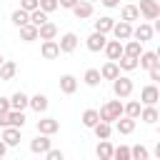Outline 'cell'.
Here are the masks:
<instances>
[{
    "label": "cell",
    "instance_id": "cell-1",
    "mask_svg": "<svg viewBox=\"0 0 160 160\" xmlns=\"http://www.w3.org/2000/svg\"><path fill=\"white\" fill-rule=\"evenodd\" d=\"M98 115H100V120H105V122H115V120L122 115V102H120V100H108V102L98 110Z\"/></svg>",
    "mask_w": 160,
    "mask_h": 160
},
{
    "label": "cell",
    "instance_id": "cell-2",
    "mask_svg": "<svg viewBox=\"0 0 160 160\" xmlns=\"http://www.w3.org/2000/svg\"><path fill=\"white\" fill-rule=\"evenodd\" d=\"M132 90H135V85H132V80H130L128 75H118V78L112 80V92H115L118 98H130Z\"/></svg>",
    "mask_w": 160,
    "mask_h": 160
},
{
    "label": "cell",
    "instance_id": "cell-3",
    "mask_svg": "<svg viewBox=\"0 0 160 160\" xmlns=\"http://www.w3.org/2000/svg\"><path fill=\"white\" fill-rule=\"evenodd\" d=\"M138 10H140V18H145V20H158L160 18V2L158 0H140Z\"/></svg>",
    "mask_w": 160,
    "mask_h": 160
},
{
    "label": "cell",
    "instance_id": "cell-4",
    "mask_svg": "<svg viewBox=\"0 0 160 160\" xmlns=\"http://www.w3.org/2000/svg\"><path fill=\"white\" fill-rule=\"evenodd\" d=\"M50 148H52V140H50V135H42V132H38V138H32V140H30V152H35V155H45Z\"/></svg>",
    "mask_w": 160,
    "mask_h": 160
},
{
    "label": "cell",
    "instance_id": "cell-5",
    "mask_svg": "<svg viewBox=\"0 0 160 160\" xmlns=\"http://www.w3.org/2000/svg\"><path fill=\"white\" fill-rule=\"evenodd\" d=\"M110 32L115 35V40L125 42V40H130V38H132V22L120 20V22H115V25H112V30H110Z\"/></svg>",
    "mask_w": 160,
    "mask_h": 160
},
{
    "label": "cell",
    "instance_id": "cell-6",
    "mask_svg": "<svg viewBox=\"0 0 160 160\" xmlns=\"http://www.w3.org/2000/svg\"><path fill=\"white\" fill-rule=\"evenodd\" d=\"M105 42H108V38H105L102 32H98V30H92V32L88 35V40H85V45H88L90 52H100V50L105 48Z\"/></svg>",
    "mask_w": 160,
    "mask_h": 160
},
{
    "label": "cell",
    "instance_id": "cell-7",
    "mask_svg": "<svg viewBox=\"0 0 160 160\" xmlns=\"http://www.w3.org/2000/svg\"><path fill=\"white\" fill-rule=\"evenodd\" d=\"M158 100H160V90L155 88V82H150V85H145L140 90V102L142 105H155Z\"/></svg>",
    "mask_w": 160,
    "mask_h": 160
},
{
    "label": "cell",
    "instance_id": "cell-8",
    "mask_svg": "<svg viewBox=\"0 0 160 160\" xmlns=\"http://www.w3.org/2000/svg\"><path fill=\"white\" fill-rule=\"evenodd\" d=\"M35 128H38V132H42V135H55V132L60 130V122H58L55 118H40V120L35 122Z\"/></svg>",
    "mask_w": 160,
    "mask_h": 160
},
{
    "label": "cell",
    "instance_id": "cell-9",
    "mask_svg": "<svg viewBox=\"0 0 160 160\" xmlns=\"http://www.w3.org/2000/svg\"><path fill=\"white\" fill-rule=\"evenodd\" d=\"M135 125H138V120H135V118H128V115H120V118L115 120V130H118L120 135H132V132H135Z\"/></svg>",
    "mask_w": 160,
    "mask_h": 160
},
{
    "label": "cell",
    "instance_id": "cell-10",
    "mask_svg": "<svg viewBox=\"0 0 160 160\" xmlns=\"http://www.w3.org/2000/svg\"><path fill=\"white\" fill-rule=\"evenodd\" d=\"M70 10H72V15H75L78 20H88V18H92V2H88V0H78Z\"/></svg>",
    "mask_w": 160,
    "mask_h": 160
},
{
    "label": "cell",
    "instance_id": "cell-11",
    "mask_svg": "<svg viewBox=\"0 0 160 160\" xmlns=\"http://www.w3.org/2000/svg\"><path fill=\"white\" fill-rule=\"evenodd\" d=\"M78 35L75 32H65L60 40H58V48H60V52H75L78 50Z\"/></svg>",
    "mask_w": 160,
    "mask_h": 160
},
{
    "label": "cell",
    "instance_id": "cell-12",
    "mask_svg": "<svg viewBox=\"0 0 160 160\" xmlns=\"http://www.w3.org/2000/svg\"><path fill=\"white\" fill-rule=\"evenodd\" d=\"M155 65H160V60H158V52H152V50H142V52L138 55V68H142V70H150V68H155Z\"/></svg>",
    "mask_w": 160,
    "mask_h": 160
},
{
    "label": "cell",
    "instance_id": "cell-13",
    "mask_svg": "<svg viewBox=\"0 0 160 160\" xmlns=\"http://www.w3.org/2000/svg\"><path fill=\"white\" fill-rule=\"evenodd\" d=\"M40 55H42L45 60H55V58H60L58 40H42V45H40Z\"/></svg>",
    "mask_w": 160,
    "mask_h": 160
},
{
    "label": "cell",
    "instance_id": "cell-14",
    "mask_svg": "<svg viewBox=\"0 0 160 160\" xmlns=\"http://www.w3.org/2000/svg\"><path fill=\"white\" fill-rule=\"evenodd\" d=\"M2 142H5L8 148H15V145H20V128L5 125V128H2Z\"/></svg>",
    "mask_w": 160,
    "mask_h": 160
},
{
    "label": "cell",
    "instance_id": "cell-15",
    "mask_svg": "<svg viewBox=\"0 0 160 160\" xmlns=\"http://www.w3.org/2000/svg\"><path fill=\"white\" fill-rule=\"evenodd\" d=\"M152 25L150 22H140L138 28H132V38L135 40H140V42H148V40H152Z\"/></svg>",
    "mask_w": 160,
    "mask_h": 160
},
{
    "label": "cell",
    "instance_id": "cell-16",
    "mask_svg": "<svg viewBox=\"0 0 160 160\" xmlns=\"http://www.w3.org/2000/svg\"><path fill=\"white\" fill-rule=\"evenodd\" d=\"M138 120H142V122H148V125H155L158 120H160V112H158V108L155 105H142L140 108V118Z\"/></svg>",
    "mask_w": 160,
    "mask_h": 160
},
{
    "label": "cell",
    "instance_id": "cell-17",
    "mask_svg": "<svg viewBox=\"0 0 160 160\" xmlns=\"http://www.w3.org/2000/svg\"><path fill=\"white\" fill-rule=\"evenodd\" d=\"M5 125H12V128H20L22 130V125H25V110H8L5 112Z\"/></svg>",
    "mask_w": 160,
    "mask_h": 160
},
{
    "label": "cell",
    "instance_id": "cell-18",
    "mask_svg": "<svg viewBox=\"0 0 160 160\" xmlns=\"http://www.w3.org/2000/svg\"><path fill=\"white\" fill-rule=\"evenodd\" d=\"M58 38V25L55 22H42L40 28H38V40H55Z\"/></svg>",
    "mask_w": 160,
    "mask_h": 160
},
{
    "label": "cell",
    "instance_id": "cell-19",
    "mask_svg": "<svg viewBox=\"0 0 160 160\" xmlns=\"http://www.w3.org/2000/svg\"><path fill=\"white\" fill-rule=\"evenodd\" d=\"M75 90H78V78H75V75H70V72L60 75V92H65V95H72Z\"/></svg>",
    "mask_w": 160,
    "mask_h": 160
},
{
    "label": "cell",
    "instance_id": "cell-20",
    "mask_svg": "<svg viewBox=\"0 0 160 160\" xmlns=\"http://www.w3.org/2000/svg\"><path fill=\"white\" fill-rule=\"evenodd\" d=\"M48 105H50V100H48V95H42V92H38V95H32V98L28 100V108H32L38 115H40V112H45V110H48Z\"/></svg>",
    "mask_w": 160,
    "mask_h": 160
},
{
    "label": "cell",
    "instance_id": "cell-21",
    "mask_svg": "<svg viewBox=\"0 0 160 160\" xmlns=\"http://www.w3.org/2000/svg\"><path fill=\"white\" fill-rule=\"evenodd\" d=\"M92 132H95V138L98 140H108L110 135H112V122H105V120H98L92 128H90Z\"/></svg>",
    "mask_w": 160,
    "mask_h": 160
},
{
    "label": "cell",
    "instance_id": "cell-22",
    "mask_svg": "<svg viewBox=\"0 0 160 160\" xmlns=\"http://www.w3.org/2000/svg\"><path fill=\"white\" fill-rule=\"evenodd\" d=\"M102 50H105L108 60H118V58L122 55V42H120V40H108Z\"/></svg>",
    "mask_w": 160,
    "mask_h": 160
},
{
    "label": "cell",
    "instance_id": "cell-23",
    "mask_svg": "<svg viewBox=\"0 0 160 160\" xmlns=\"http://www.w3.org/2000/svg\"><path fill=\"white\" fill-rule=\"evenodd\" d=\"M118 75H120V68H118L115 60H108V62L100 68V78H102V80H115Z\"/></svg>",
    "mask_w": 160,
    "mask_h": 160
},
{
    "label": "cell",
    "instance_id": "cell-24",
    "mask_svg": "<svg viewBox=\"0 0 160 160\" xmlns=\"http://www.w3.org/2000/svg\"><path fill=\"white\" fill-rule=\"evenodd\" d=\"M115 62H118V68H120V70H125V72L138 70V58H132V55H125V52H122V55H120Z\"/></svg>",
    "mask_w": 160,
    "mask_h": 160
},
{
    "label": "cell",
    "instance_id": "cell-25",
    "mask_svg": "<svg viewBox=\"0 0 160 160\" xmlns=\"http://www.w3.org/2000/svg\"><path fill=\"white\" fill-rule=\"evenodd\" d=\"M95 155H98L100 160H112V142H110V138L98 142V148H95Z\"/></svg>",
    "mask_w": 160,
    "mask_h": 160
},
{
    "label": "cell",
    "instance_id": "cell-26",
    "mask_svg": "<svg viewBox=\"0 0 160 160\" xmlns=\"http://www.w3.org/2000/svg\"><path fill=\"white\" fill-rule=\"evenodd\" d=\"M15 72H18V65H15L12 60H2V65H0V80L8 82V80L15 78Z\"/></svg>",
    "mask_w": 160,
    "mask_h": 160
},
{
    "label": "cell",
    "instance_id": "cell-27",
    "mask_svg": "<svg viewBox=\"0 0 160 160\" xmlns=\"http://www.w3.org/2000/svg\"><path fill=\"white\" fill-rule=\"evenodd\" d=\"M112 25H115V20H112L110 15H102V18H98V20L92 22V28H95L98 32H102V35H108V32L112 30Z\"/></svg>",
    "mask_w": 160,
    "mask_h": 160
},
{
    "label": "cell",
    "instance_id": "cell-28",
    "mask_svg": "<svg viewBox=\"0 0 160 160\" xmlns=\"http://www.w3.org/2000/svg\"><path fill=\"white\" fill-rule=\"evenodd\" d=\"M20 40H25V42H35V40H38V28H35L32 22L20 25Z\"/></svg>",
    "mask_w": 160,
    "mask_h": 160
},
{
    "label": "cell",
    "instance_id": "cell-29",
    "mask_svg": "<svg viewBox=\"0 0 160 160\" xmlns=\"http://www.w3.org/2000/svg\"><path fill=\"white\" fill-rule=\"evenodd\" d=\"M122 52H125V55L138 58V55L142 52V42H140V40H135V38H130V40H125V42H122Z\"/></svg>",
    "mask_w": 160,
    "mask_h": 160
},
{
    "label": "cell",
    "instance_id": "cell-30",
    "mask_svg": "<svg viewBox=\"0 0 160 160\" xmlns=\"http://www.w3.org/2000/svg\"><path fill=\"white\" fill-rule=\"evenodd\" d=\"M82 80H85V85H88V88H98V85L102 82V78H100V70H98V68H88V70H85V75H82Z\"/></svg>",
    "mask_w": 160,
    "mask_h": 160
},
{
    "label": "cell",
    "instance_id": "cell-31",
    "mask_svg": "<svg viewBox=\"0 0 160 160\" xmlns=\"http://www.w3.org/2000/svg\"><path fill=\"white\" fill-rule=\"evenodd\" d=\"M28 100H30V98H28L22 90H18V92L10 95V108H12V110H25V108H28Z\"/></svg>",
    "mask_w": 160,
    "mask_h": 160
},
{
    "label": "cell",
    "instance_id": "cell-32",
    "mask_svg": "<svg viewBox=\"0 0 160 160\" xmlns=\"http://www.w3.org/2000/svg\"><path fill=\"white\" fill-rule=\"evenodd\" d=\"M120 20H125V22H135V20H140V10H138V5H122Z\"/></svg>",
    "mask_w": 160,
    "mask_h": 160
},
{
    "label": "cell",
    "instance_id": "cell-33",
    "mask_svg": "<svg viewBox=\"0 0 160 160\" xmlns=\"http://www.w3.org/2000/svg\"><path fill=\"white\" fill-rule=\"evenodd\" d=\"M28 10H22V8H18V10H12V15H10V22L15 25V28H20V25H25V22H30L28 20Z\"/></svg>",
    "mask_w": 160,
    "mask_h": 160
},
{
    "label": "cell",
    "instance_id": "cell-34",
    "mask_svg": "<svg viewBox=\"0 0 160 160\" xmlns=\"http://www.w3.org/2000/svg\"><path fill=\"white\" fill-rule=\"evenodd\" d=\"M140 108H142V105H140V100H130L128 105H122V115H128V118H135V120H138V118H140Z\"/></svg>",
    "mask_w": 160,
    "mask_h": 160
},
{
    "label": "cell",
    "instance_id": "cell-35",
    "mask_svg": "<svg viewBox=\"0 0 160 160\" xmlns=\"http://www.w3.org/2000/svg\"><path fill=\"white\" fill-rule=\"evenodd\" d=\"M28 20L35 25V28H40L42 22H48V12H42L40 8H35V10H30V15H28Z\"/></svg>",
    "mask_w": 160,
    "mask_h": 160
},
{
    "label": "cell",
    "instance_id": "cell-36",
    "mask_svg": "<svg viewBox=\"0 0 160 160\" xmlns=\"http://www.w3.org/2000/svg\"><path fill=\"white\" fill-rule=\"evenodd\" d=\"M98 120H100V115H98V110H95V108H88V110L82 112V125H85V128H92Z\"/></svg>",
    "mask_w": 160,
    "mask_h": 160
},
{
    "label": "cell",
    "instance_id": "cell-37",
    "mask_svg": "<svg viewBox=\"0 0 160 160\" xmlns=\"http://www.w3.org/2000/svg\"><path fill=\"white\" fill-rule=\"evenodd\" d=\"M148 158H150V152H148L145 145H135V148H130V160H148Z\"/></svg>",
    "mask_w": 160,
    "mask_h": 160
},
{
    "label": "cell",
    "instance_id": "cell-38",
    "mask_svg": "<svg viewBox=\"0 0 160 160\" xmlns=\"http://www.w3.org/2000/svg\"><path fill=\"white\" fill-rule=\"evenodd\" d=\"M112 160H130V148H128V145L112 148Z\"/></svg>",
    "mask_w": 160,
    "mask_h": 160
},
{
    "label": "cell",
    "instance_id": "cell-39",
    "mask_svg": "<svg viewBox=\"0 0 160 160\" xmlns=\"http://www.w3.org/2000/svg\"><path fill=\"white\" fill-rule=\"evenodd\" d=\"M38 8H40L42 12H48V15H50V12H55V10H58V0H38Z\"/></svg>",
    "mask_w": 160,
    "mask_h": 160
},
{
    "label": "cell",
    "instance_id": "cell-40",
    "mask_svg": "<svg viewBox=\"0 0 160 160\" xmlns=\"http://www.w3.org/2000/svg\"><path fill=\"white\" fill-rule=\"evenodd\" d=\"M45 158H48V160H62L65 155H62V150H55V148H50V150L45 152Z\"/></svg>",
    "mask_w": 160,
    "mask_h": 160
},
{
    "label": "cell",
    "instance_id": "cell-41",
    "mask_svg": "<svg viewBox=\"0 0 160 160\" xmlns=\"http://www.w3.org/2000/svg\"><path fill=\"white\" fill-rule=\"evenodd\" d=\"M20 8L30 12V10H35V8H38V0H20Z\"/></svg>",
    "mask_w": 160,
    "mask_h": 160
},
{
    "label": "cell",
    "instance_id": "cell-42",
    "mask_svg": "<svg viewBox=\"0 0 160 160\" xmlns=\"http://www.w3.org/2000/svg\"><path fill=\"white\" fill-rule=\"evenodd\" d=\"M148 72H150V80H152V82H158V80H160V65H155V68H150Z\"/></svg>",
    "mask_w": 160,
    "mask_h": 160
},
{
    "label": "cell",
    "instance_id": "cell-43",
    "mask_svg": "<svg viewBox=\"0 0 160 160\" xmlns=\"http://www.w3.org/2000/svg\"><path fill=\"white\" fill-rule=\"evenodd\" d=\"M8 110H10V98L0 95V112H8Z\"/></svg>",
    "mask_w": 160,
    "mask_h": 160
},
{
    "label": "cell",
    "instance_id": "cell-44",
    "mask_svg": "<svg viewBox=\"0 0 160 160\" xmlns=\"http://www.w3.org/2000/svg\"><path fill=\"white\" fill-rule=\"evenodd\" d=\"M75 2H78V0H58V8H65V10H70Z\"/></svg>",
    "mask_w": 160,
    "mask_h": 160
},
{
    "label": "cell",
    "instance_id": "cell-45",
    "mask_svg": "<svg viewBox=\"0 0 160 160\" xmlns=\"http://www.w3.org/2000/svg\"><path fill=\"white\" fill-rule=\"evenodd\" d=\"M100 2H102L105 8H118V5H120V0H100Z\"/></svg>",
    "mask_w": 160,
    "mask_h": 160
},
{
    "label": "cell",
    "instance_id": "cell-46",
    "mask_svg": "<svg viewBox=\"0 0 160 160\" xmlns=\"http://www.w3.org/2000/svg\"><path fill=\"white\" fill-rule=\"evenodd\" d=\"M5 155H8V145H5V142H2V138H0V160H2Z\"/></svg>",
    "mask_w": 160,
    "mask_h": 160
},
{
    "label": "cell",
    "instance_id": "cell-47",
    "mask_svg": "<svg viewBox=\"0 0 160 160\" xmlns=\"http://www.w3.org/2000/svg\"><path fill=\"white\" fill-rule=\"evenodd\" d=\"M2 60H5V58H2V55H0V65H2Z\"/></svg>",
    "mask_w": 160,
    "mask_h": 160
},
{
    "label": "cell",
    "instance_id": "cell-48",
    "mask_svg": "<svg viewBox=\"0 0 160 160\" xmlns=\"http://www.w3.org/2000/svg\"><path fill=\"white\" fill-rule=\"evenodd\" d=\"M88 2H95V0H88Z\"/></svg>",
    "mask_w": 160,
    "mask_h": 160
},
{
    "label": "cell",
    "instance_id": "cell-49",
    "mask_svg": "<svg viewBox=\"0 0 160 160\" xmlns=\"http://www.w3.org/2000/svg\"><path fill=\"white\" fill-rule=\"evenodd\" d=\"M0 38H2V32H0Z\"/></svg>",
    "mask_w": 160,
    "mask_h": 160
}]
</instances>
